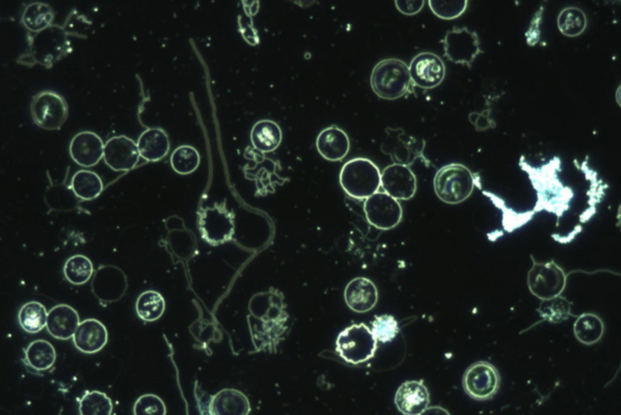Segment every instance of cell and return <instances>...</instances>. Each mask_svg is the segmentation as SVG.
Returning a JSON list of instances; mask_svg holds the SVG:
<instances>
[{
  "label": "cell",
  "instance_id": "6da1fadb",
  "mask_svg": "<svg viewBox=\"0 0 621 415\" xmlns=\"http://www.w3.org/2000/svg\"><path fill=\"white\" fill-rule=\"evenodd\" d=\"M518 165L527 173L536 194L532 210L518 212L519 226L526 224L538 212L546 211L555 216V226L558 227L560 220L571 210L575 197L573 188L560 177L562 170L560 158L554 156L541 166H532L521 155Z\"/></svg>",
  "mask_w": 621,
  "mask_h": 415
},
{
  "label": "cell",
  "instance_id": "7a4b0ae2",
  "mask_svg": "<svg viewBox=\"0 0 621 415\" xmlns=\"http://www.w3.org/2000/svg\"><path fill=\"white\" fill-rule=\"evenodd\" d=\"M81 15L73 8L62 24H52L38 33H27V50L16 59L18 64L31 68L41 65L46 69L52 66L72 52L71 37L86 39L87 35L76 30L75 22Z\"/></svg>",
  "mask_w": 621,
  "mask_h": 415
},
{
  "label": "cell",
  "instance_id": "3957f363",
  "mask_svg": "<svg viewBox=\"0 0 621 415\" xmlns=\"http://www.w3.org/2000/svg\"><path fill=\"white\" fill-rule=\"evenodd\" d=\"M370 83L373 92L384 100L416 96L409 66L400 59L386 58L378 61L372 70Z\"/></svg>",
  "mask_w": 621,
  "mask_h": 415
},
{
  "label": "cell",
  "instance_id": "277c9868",
  "mask_svg": "<svg viewBox=\"0 0 621 415\" xmlns=\"http://www.w3.org/2000/svg\"><path fill=\"white\" fill-rule=\"evenodd\" d=\"M475 187L481 189L480 177L459 163L446 164L437 170L433 179L434 191L444 203L455 205L466 201Z\"/></svg>",
  "mask_w": 621,
  "mask_h": 415
},
{
  "label": "cell",
  "instance_id": "5b68a950",
  "mask_svg": "<svg viewBox=\"0 0 621 415\" xmlns=\"http://www.w3.org/2000/svg\"><path fill=\"white\" fill-rule=\"evenodd\" d=\"M339 180L342 189L349 196L363 200L379 191L381 172L370 159L356 157L342 166Z\"/></svg>",
  "mask_w": 621,
  "mask_h": 415
},
{
  "label": "cell",
  "instance_id": "8992f818",
  "mask_svg": "<svg viewBox=\"0 0 621 415\" xmlns=\"http://www.w3.org/2000/svg\"><path fill=\"white\" fill-rule=\"evenodd\" d=\"M235 213L227 208L226 201L200 208L197 212V226L201 238L213 247L231 241L235 234Z\"/></svg>",
  "mask_w": 621,
  "mask_h": 415
},
{
  "label": "cell",
  "instance_id": "52a82bcc",
  "mask_svg": "<svg viewBox=\"0 0 621 415\" xmlns=\"http://www.w3.org/2000/svg\"><path fill=\"white\" fill-rule=\"evenodd\" d=\"M530 258L532 266L527 275V285L530 293L541 300L561 295L567 286L569 274L574 271L567 273L553 259L537 261L532 254Z\"/></svg>",
  "mask_w": 621,
  "mask_h": 415
},
{
  "label": "cell",
  "instance_id": "ba28073f",
  "mask_svg": "<svg viewBox=\"0 0 621 415\" xmlns=\"http://www.w3.org/2000/svg\"><path fill=\"white\" fill-rule=\"evenodd\" d=\"M377 342L366 324L354 323L337 335L335 351L346 363L358 365L374 357Z\"/></svg>",
  "mask_w": 621,
  "mask_h": 415
},
{
  "label": "cell",
  "instance_id": "9c48e42d",
  "mask_svg": "<svg viewBox=\"0 0 621 415\" xmlns=\"http://www.w3.org/2000/svg\"><path fill=\"white\" fill-rule=\"evenodd\" d=\"M381 151L390 156L395 163L411 166L421 159L426 167L432 162L424 155L426 142L423 138L407 133L402 128L386 127L384 130Z\"/></svg>",
  "mask_w": 621,
  "mask_h": 415
},
{
  "label": "cell",
  "instance_id": "30bf717a",
  "mask_svg": "<svg viewBox=\"0 0 621 415\" xmlns=\"http://www.w3.org/2000/svg\"><path fill=\"white\" fill-rule=\"evenodd\" d=\"M30 112L34 123L48 130H59L68 116V105L59 93L50 89L38 92L32 97Z\"/></svg>",
  "mask_w": 621,
  "mask_h": 415
},
{
  "label": "cell",
  "instance_id": "8fae6325",
  "mask_svg": "<svg viewBox=\"0 0 621 415\" xmlns=\"http://www.w3.org/2000/svg\"><path fill=\"white\" fill-rule=\"evenodd\" d=\"M440 42L447 60L469 68L476 57L483 53L478 34L467 27H453L446 32Z\"/></svg>",
  "mask_w": 621,
  "mask_h": 415
},
{
  "label": "cell",
  "instance_id": "7c38bea8",
  "mask_svg": "<svg viewBox=\"0 0 621 415\" xmlns=\"http://www.w3.org/2000/svg\"><path fill=\"white\" fill-rule=\"evenodd\" d=\"M501 376L497 368L486 361H478L471 364L462 377L465 392L478 401L491 400L498 392Z\"/></svg>",
  "mask_w": 621,
  "mask_h": 415
},
{
  "label": "cell",
  "instance_id": "4fadbf2b",
  "mask_svg": "<svg viewBox=\"0 0 621 415\" xmlns=\"http://www.w3.org/2000/svg\"><path fill=\"white\" fill-rule=\"evenodd\" d=\"M363 210L368 223L382 231L396 227L403 214L400 203L384 191H377L366 198Z\"/></svg>",
  "mask_w": 621,
  "mask_h": 415
},
{
  "label": "cell",
  "instance_id": "5bb4252c",
  "mask_svg": "<svg viewBox=\"0 0 621 415\" xmlns=\"http://www.w3.org/2000/svg\"><path fill=\"white\" fill-rule=\"evenodd\" d=\"M409 71L415 87L429 90L438 87L446 76L442 59L432 52H421L411 60Z\"/></svg>",
  "mask_w": 621,
  "mask_h": 415
},
{
  "label": "cell",
  "instance_id": "9a60e30c",
  "mask_svg": "<svg viewBox=\"0 0 621 415\" xmlns=\"http://www.w3.org/2000/svg\"><path fill=\"white\" fill-rule=\"evenodd\" d=\"M140 157L136 143L125 135L112 136L104 144V163L114 171L132 170L138 164Z\"/></svg>",
  "mask_w": 621,
  "mask_h": 415
},
{
  "label": "cell",
  "instance_id": "2e32d148",
  "mask_svg": "<svg viewBox=\"0 0 621 415\" xmlns=\"http://www.w3.org/2000/svg\"><path fill=\"white\" fill-rule=\"evenodd\" d=\"M381 187L397 201H408L416 192L417 179L409 166L393 163L382 170Z\"/></svg>",
  "mask_w": 621,
  "mask_h": 415
},
{
  "label": "cell",
  "instance_id": "e0dca14e",
  "mask_svg": "<svg viewBox=\"0 0 621 415\" xmlns=\"http://www.w3.org/2000/svg\"><path fill=\"white\" fill-rule=\"evenodd\" d=\"M104 144L101 138L91 131L76 133L71 140L68 152L72 160L80 166L91 168L103 156Z\"/></svg>",
  "mask_w": 621,
  "mask_h": 415
},
{
  "label": "cell",
  "instance_id": "ac0fdd59",
  "mask_svg": "<svg viewBox=\"0 0 621 415\" xmlns=\"http://www.w3.org/2000/svg\"><path fill=\"white\" fill-rule=\"evenodd\" d=\"M394 402L398 411L403 414H423L430 404V393L423 379L402 383L395 393Z\"/></svg>",
  "mask_w": 621,
  "mask_h": 415
},
{
  "label": "cell",
  "instance_id": "d6986e66",
  "mask_svg": "<svg viewBox=\"0 0 621 415\" xmlns=\"http://www.w3.org/2000/svg\"><path fill=\"white\" fill-rule=\"evenodd\" d=\"M75 347L86 354L100 351L107 344L108 333L105 325L96 319L80 322L73 337Z\"/></svg>",
  "mask_w": 621,
  "mask_h": 415
},
{
  "label": "cell",
  "instance_id": "ffe728a7",
  "mask_svg": "<svg viewBox=\"0 0 621 415\" xmlns=\"http://www.w3.org/2000/svg\"><path fill=\"white\" fill-rule=\"evenodd\" d=\"M344 297L347 306L351 310L357 313H365L372 310L377 305L378 291L370 279L358 277L346 284Z\"/></svg>",
  "mask_w": 621,
  "mask_h": 415
},
{
  "label": "cell",
  "instance_id": "44dd1931",
  "mask_svg": "<svg viewBox=\"0 0 621 415\" xmlns=\"http://www.w3.org/2000/svg\"><path fill=\"white\" fill-rule=\"evenodd\" d=\"M316 147L319 154L330 161L342 160L350 150V140L340 127L333 124L323 129L316 139Z\"/></svg>",
  "mask_w": 621,
  "mask_h": 415
},
{
  "label": "cell",
  "instance_id": "7402d4cb",
  "mask_svg": "<svg viewBox=\"0 0 621 415\" xmlns=\"http://www.w3.org/2000/svg\"><path fill=\"white\" fill-rule=\"evenodd\" d=\"M78 312L67 304L54 306L48 312L46 329L55 339L68 340L73 337L79 323Z\"/></svg>",
  "mask_w": 621,
  "mask_h": 415
},
{
  "label": "cell",
  "instance_id": "603a6c76",
  "mask_svg": "<svg viewBox=\"0 0 621 415\" xmlns=\"http://www.w3.org/2000/svg\"><path fill=\"white\" fill-rule=\"evenodd\" d=\"M22 361L27 370L35 374H42L54 365L57 354L53 345L45 340L32 341L23 349Z\"/></svg>",
  "mask_w": 621,
  "mask_h": 415
},
{
  "label": "cell",
  "instance_id": "cb8c5ba5",
  "mask_svg": "<svg viewBox=\"0 0 621 415\" xmlns=\"http://www.w3.org/2000/svg\"><path fill=\"white\" fill-rule=\"evenodd\" d=\"M136 144L140 157L149 162L161 160L170 150L168 136L159 127L145 129L139 136Z\"/></svg>",
  "mask_w": 621,
  "mask_h": 415
},
{
  "label": "cell",
  "instance_id": "d4e9b609",
  "mask_svg": "<svg viewBox=\"0 0 621 415\" xmlns=\"http://www.w3.org/2000/svg\"><path fill=\"white\" fill-rule=\"evenodd\" d=\"M251 411L247 397L241 391L225 388L211 398L210 414H248Z\"/></svg>",
  "mask_w": 621,
  "mask_h": 415
},
{
  "label": "cell",
  "instance_id": "484cf974",
  "mask_svg": "<svg viewBox=\"0 0 621 415\" xmlns=\"http://www.w3.org/2000/svg\"><path fill=\"white\" fill-rule=\"evenodd\" d=\"M282 138L279 125L271 119L258 121L250 132L252 146L262 153H269L277 150L282 143Z\"/></svg>",
  "mask_w": 621,
  "mask_h": 415
},
{
  "label": "cell",
  "instance_id": "4316f807",
  "mask_svg": "<svg viewBox=\"0 0 621 415\" xmlns=\"http://www.w3.org/2000/svg\"><path fill=\"white\" fill-rule=\"evenodd\" d=\"M573 325L576 340L583 344L591 346L599 342L604 333L605 326L601 318L592 312L577 315Z\"/></svg>",
  "mask_w": 621,
  "mask_h": 415
},
{
  "label": "cell",
  "instance_id": "83f0119b",
  "mask_svg": "<svg viewBox=\"0 0 621 415\" xmlns=\"http://www.w3.org/2000/svg\"><path fill=\"white\" fill-rule=\"evenodd\" d=\"M54 11L50 4L35 1L25 6L20 22L28 32L38 33L54 24Z\"/></svg>",
  "mask_w": 621,
  "mask_h": 415
},
{
  "label": "cell",
  "instance_id": "f1b7e54d",
  "mask_svg": "<svg viewBox=\"0 0 621 415\" xmlns=\"http://www.w3.org/2000/svg\"><path fill=\"white\" fill-rule=\"evenodd\" d=\"M71 189L74 195L82 201H92L100 196L103 190V183L94 171L81 169L71 177Z\"/></svg>",
  "mask_w": 621,
  "mask_h": 415
},
{
  "label": "cell",
  "instance_id": "f546056e",
  "mask_svg": "<svg viewBox=\"0 0 621 415\" xmlns=\"http://www.w3.org/2000/svg\"><path fill=\"white\" fill-rule=\"evenodd\" d=\"M573 303L566 297L560 295L549 299L542 300L536 311L541 318V321L550 323H559L564 321L570 316L576 317L571 313Z\"/></svg>",
  "mask_w": 621,
  "mask_h": 415
},
{
  "label": "cell",
  "instance_id": "4dcf8cb0",
  "mask_svg": "<svg viewBox=\"0 0 621 415\" xmlns=\"http://www.w3.org/2000/svg\"><path fill=\"white\" fill-rule=\"evenodd\" d=\"M135 307L136 314L141 320L152 322L163 315L166 309V301L159 292L147 290L138 296Z\"/></svg>",
  "mask_w": 621,
  "mask_h": 415
},
{
  "label": "cell",
  "instance_id": "1f68e13d",
  "mask_svg": "<svg viewBox=\"0 0 621 415\" xmlns=\"http://www.w3.org/2000/svg\"><path fill=\"white\" fill-rule=\"evenodd\" d=\"M48 312L45 306L38 301H29L19 310L18 323L28 333H37L46 326Z\"/></svg>",
  "mask_w": 621,
  "mask_h": 415
},
{
  "label": "cell",
  "instance_id": "d6a6232c",
  "mask_svg": "<svg viewBox=\"0 0 621 415\" xmlns=\"http://www.w3.org/2000/svg\"><path fill=\"white\" fill-rule=\"evenodd\" d=\"M557 25L560 33L567 37L574 38L580 36L587 25L585 12L576 6H567L559 13Z\"/></svg>",
  "mask_w": 621,
  "mask_h": 415
},
{
  "label": "cell",
  "instance_id": "836d02e7",
  "mask_svg": "<svg viewBox=\"0 0 621 415\" xmlns=\"http://www.w3.org/2000/svg\"><path fill=\"white\" fill-rule=\"evenodd\" d=\"M94 269L92 261L82 254H75L65 261L63 272L66 279L73 285L86 284L92 277Z\"/></svg>",
  "mask_w": 621,
  "mask_h": 415
},
{
  "label": "cell",
  "instance_id": "e575fe53",
  "mask_svg": "<svg viewBox=\"0 0 621 415\" xmlns=\"http://www.w3.org/2000/svg\"><path fill=\"white\" fill-rule=\"evenodd\" d=\"M173 170L180 175H189L193 173L200 165V156L198 150L193 146L182 145L176 147L170 158Z\"/></svg>",
  "mask_w": 621,
  "mask_h": 415
},
{
  "label": "cell",
  "instance_id": "d590c367",
  "mask_svg": "<svg viewBox=\"0 0 621 415\" xmlns=\"http://www.w3.org/2000/svg\"><path fill=\"white\" fill-rule=\"evenodd\" d=\"M78 409L79 414L82 415H110L113 405L105 393L94 390L85 391L79 401Z\"/></svg>",
  "mask_w": 621,
  "mask_h": 415
},
{
  "label": "cell",
  "instance_id": "8d00e7d4",
  "mask_svg": "<svg viewBox=\"0 0 621 415\" xmlns=\"http://www.w3.org/2000/svg\"><path fill=\"white\" fill-rule=\"evenodd\" d=\"M371 331L378 342L386 343L393 340L400 331L397 320L390 314L376 316Z\"/></svg>",
  "mask_w": 621,
  "mask_h": 415
},
{
  "label": "cell",
  "instance_id": "74e56055",
  "mask_svg": "<svg viewBox=\"0 0 621 415\" xmlns=\"http://www.w3.org/2000/svg\"><path fill=\"white\" fill-rule=\"evenodd\" d=\"M428 6L437 17L450 20L459 17L467 10L468 1H428Z\"/></svg>",
  "mask_w": 621,
  "mask_h": 415
},
{
  "label": "cell",
  "instance_id": "f35d334b",
  "mask_svg": "<svg viewBox=\"0 0 621 415\" xmlns=\"http://www.w3.org/2000/svg\"><path fill=\"white\" fill-rule=\"evenodd\" d=\"M133 412L140 414H166V407L163 400L156 395L148 393L140 396L134 403Z\"/></svg>",
  "mask_w": 621,
  "mask_h": 415
},
{
  "label": "cell",
  "instance_id": "ab89813d",
  "mask_svg": "<svg viewBox=\"0 0 621 415\" xmlns=\"http://www.w3.org/2000/svg\"><path fill=\"white\" fill-rule=\"evenodd\" d=\"M544 13L543 5H540L538 9L534 13L527 29L525 32V41L528 46L534 47L540 41L541 39V25L543 22Z\"/></svg>",
  "mask_w": 621,
  "mask_h": 415
},
{
  "label": "cell",
  "instance_id": "60d3db41",
  "mask_svg": "<svg viewBox=\"0 0 621 415\" xmlns=\"http://www.w3.org/2000/svg\"><path fill=\"white\" fill-rule=\"evenodd\" d=\"M491 110L487 108L481 112H472L468 115L469 122L474 126L476 131H483L496 127L495 121L490 117Z\"/></svg>",
  "mask_w": 621,
  "mask_h": 415
},
{
  "label": "cell",
  "instance_id": "b9f144b4",
  "mask_svg": "<svg viewBox=\"0 0 621 415\" xmlns=\"http://www.w3.org/2000/svg\"><path fill=\"white\" fill-rule=\"evenodd\" d=\"M425 4L424 1H395V5L397 10L406 15H414L418 13Z\"/></svg>",
  "mask_w": 621,
  "mask_h": 415
}]
</instances>
